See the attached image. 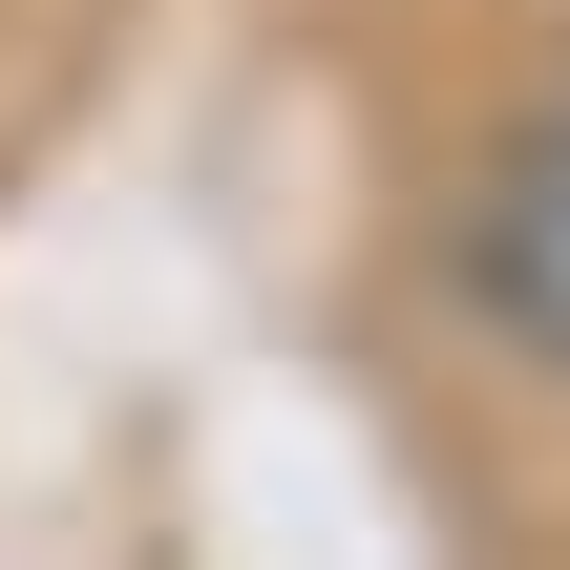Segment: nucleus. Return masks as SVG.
Returning a JSON list of instances; mask_svg holds the SVG:
<instances>
[{"mask_svg": "<svg viewBox=\"0 0 570 570\" xmlns=\"http://www.w3.org/2000/svg\"><path fill=\"white\" fill-rule=\"evenodd\" d=\"M465 296H487L529 360H570V106L508 127V169L465 190Z\"/></svg>", "mask_w": 570, "mask_h": 570, "instance_id": "obj_1", "label": "nucleus"}]
</instances>
